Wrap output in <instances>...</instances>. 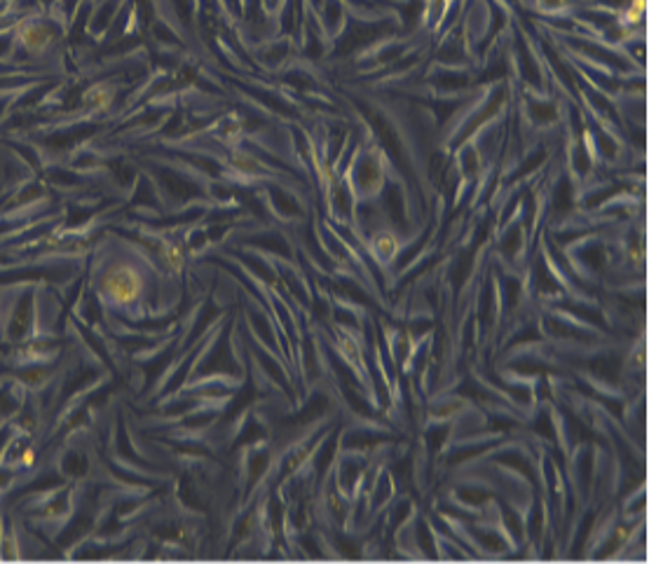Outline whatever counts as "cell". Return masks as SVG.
I'll list each match as a JSON object with an SVG mask.
<instances>
[{
	"label": "cell",
	"mask_w": 649,
	"mask_h": 564,
	"mask_svg": "<svg viewBox=\"0 0 649 564\" xmlns=\"http://www.w3.org/2000/svg\"><path fill=\"white\" fill-rule=\"evenodd\" d=\"M19 40H21V45L28 49V52H42L45 45L49 42V35H47V31L42 26L28 24V26L21 28Z\"/></svg>",
	"instance_id": "cell-2"
},
{
	"label": "cell",
	"mask_w": 649,
	"mask_h": 564,
	"mask_svg": "<svg viewBox=\"0 0 649 564\" xmlns=\"http://www.w3.org/2000/svg\"><path fill=\"white\" fill-rule=\"evenodd\" d=\"M101 293H104V298L108 302H113L115 307H127L141 298L143 276L131 265L111 267L104 274V279H101Z\"/></svg>",
	"instance_id": "cell-1"
},
{
	"label": "cell",
	"mask_w": 649,
	"mask_h": 564,
	"mask_svg": "<svg viewBox=\"0 0 649 564\" xmlns=\"http://www.w3.org/2000/svg\"><path fill=\"white\" fill-rule=\"evenodd\" d=\"M19 464L24 466V468H33V464H35V450H24V452H21Z\"/></svg>",
	"instance_id": "cell-4"
},
{
	"label": "cell",
	"mask_w": 649,
	"mask_h": 564,
	"mask_svg": "<svg viewBox=\"0 0 649 564\" xmlns=\"http://www.w3.org/2000/svg\"><path fill=\"white\" fill-rule=\"evenodd\" d=\"M162 258H164V262H166V267L174 269V272H178V269L183 267V262H186L183 248L176 246V244H166L164 251H162Z\"/></svg>",
	"instance_id": "cell-3"
}]
</instances>
